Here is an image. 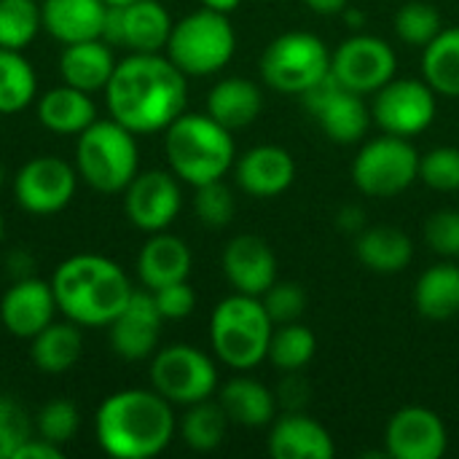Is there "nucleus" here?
Returning <instances> with one entry per match:
<instances>
[{"label": "nucleus", "instance_id": "obj_46", "mask_svg": "<svg viewBox=\"0 0 459 459\" xmlns=\"http://www.w3.org/2000/svg\"><path fill=\"white\" fill-rule=\"evenodd\" d=\"M65 457V452H62V446H56V444H51V441H46V438H27L22 446H19V452L13 455V459H62Z\"/></svg>", "mask_w": 459, "mask_h": 459}, {"label": "nucleus", "instance_id": "obj_27", "mask_svg": "<svg viewBox=\"0 0 459 459\" xmlns=\"http://www.w3.org/2000/svg\"><path fill=\"white\" fill-rule=\"evenodd\" d=\"M264 110V91L247 78H223L207 94V116L226 129L250 126Z\"/></svg>", "mask_w": 459, "mask_h": 459}, {"label": "nucleus", "instance_id": "obj_7", "mask_svg": "<svg viewBox=\"0 0 459 459\" xmlns=\"http://www.w3.org/2000/svg\"><path fill=\"white\" fill-rule=\"evenodd\" d=\"M164 51L186 78H204L223 70L237 51V35L229 13L212 8L186 13L172 24Z\"/></svg>", "mask_w": 459, "mask_h": 459}, {"label": "nucleus", "instance_id": "obj_10", "mask_svg": "<svg viewBox=\"0 0 459 459\" xmlns=\"http://www.w3.org/2000/svg\"><path fill=\"white\" fill-rule=\"evenodd\" d=\"M151 387L172 406H194L218 390L212 358L191 344H172L151 358Z\"/></svg>", "mask_w": 459, "mask_h": 459}, {"label": "nucleus", "instance_id": "obj_16", "mask_svg": "<svg viewBox=\"0 0 459 459\" xmlns=\"http://www.w3.org/2000/svg\"><path fill=\"white\" fill-rule=\"evenodd\" d=\"M183 204V194L175 172L148 169L137 172L134 180L124 188V212L129 223L145 234L167 231L178 218Z\"/></svg>", "mask_w": 459, "mask_h": 459}, {"label": "nucleus", "instance_id": "obj_45", "mask_svg": "<svg viewBox=\"0 0 459 459\" xmlns=\"http://www.w3.org/2000/svg\"><path fill=\"white\" fill-rule=\"evenodd\" d=\"M307 401H309V385L299 377V371H288V379L280 385L277 403H282L288 411H299Z\"/></svg>", "mask_w": 459, "mask_h": 459}, {"label": "nucleus", "instance_id": "obj_3", "mask_svg": "<svg viewBox=\"0 0 459 459\" xmlns=\"http://www.w3.org/2000/svg\"><path fill=\"white\" fill-rule=\"evenodd\" d=\"M48 282L54 288L59 312L81 328L110 325L134 290L126 272L116 261L97 253L65 258Z\"/></svg>", "mask_w": 459, "mask_h": 459}, {"label": "nucleus", "instance_id": "obj_53", "mask_svg": "<svg viewBox=\"0 0 459 459\" xmlns=\"http://www.w3.org/2000/svg\"><path fill=\"white\" fill-rule=\"evenodd\" d=\"M0 188H3V169H0Z\"/></svg>", "mask_w": 459, "mask_h": 459}, {"label": "nucleus", "instance_id": "obj_35", "mask_svg": "<svg viewBox=\"0 0 459 459\" xmlns=\"http://www.w3.org/2000/svg\"><path fill=\"white\" fill-rule=\"evenodd\" d=\"M315 350H317V339L307 325L285 323V325H277L274 333H272L269 360L285 374L288 371H301L315 358Z\"/></svg>", "mask_w": 459, "mask_h": 459}, {"label": "nucleus", "instance_id": "obj_18", "mask_svg": "<svg viewBox=\"0 0 459 459\" xmlns=\"http://www.w3.org/2000/svg\"><path fill=\"white\" fill-rule=\"evenodd\" d=\"M167 320L161 317L153 290H132L126 307L113 317L110 328V347L121 360L137 363L153 358L161 336V325Z\"/></svg>", "mask_w": 459, "mask_h": 459}, {"label": "nucleus", "instance_id": "obj_19", "mask_svg": "<svg viewBox=\"0 0 459 459\" xmlns=\"http://www.w3.org/2000/svg\"><path fill=\"white\" fill-rule=\"evenodd\" d=\"M56 309L59 307H56V296H54L51 282L38 280V277H19L3 293L0 323L11 336L30 342L48 323H54Z\"/></svg>", "mask_w": 459, "mask_h": 459}, {"label": "nucleus", "instance_id": "obj_14", "mask_svg": "<svg viewBox=\"0 0 459 459\" xmlns=\"http://www.w3.org/2000/svg\"><path fill=\"white\" fill-rule=\"evenodd\" d=\"M172 16L159 0H134L108 5L102 40L129 54H161L172 32Z\"/></svg>", "mask_w": 459, "mask_h": 459}, {"label": "nucleus", "instance_id": "obj_51", "mask_svg": "<svg viewBox=\"0 0 459 459\" xmlns=\"http://www.w3.org/2000/svg\"><path fill=\"white\" fill-rule=\"evenodd\" d=\"M108 5H126V3H134V0H105Z\"/></svg>", "mask_w": 459, "mask_h": 459}, {"label": "nucleus", "instance_id": "obj_13", "mask_svg": "<svg viewBox=\"0 0 459 459\" xmlns=\"http://www.w3.org/2000/svg\"><path fill=\"white\" fill-rule=\"evenodd\" d=\"M371 116L385 134H422L436 118V91L428 81L393 78L379 91H374Z\"/></svg>", "mask_w": 459, "mask_h": 459}, {"label": "nucleus", "instance_id": "obj_25", "mask_svg": "<svg viewBox=\"0 0 459 459\" xmlns=\"http://www.w3.org/2000/svg\"><path fill=\"white\" fill-rule=\"evenodd\" d=\"M113 70H116L113 46L102 38L62 46L59 75H62V83H67V86H75L86 94L105 91Z\"/></svg>", "mask_w": 459, "mask_h": 459}, {"label": "nucleus", "instance_id": "obj_28", "mask_svg": "<svg viewBox=\"0 0 459 459\" xmlns=\"http://www.w3.org/2000/svg\"><path fill=\"white\" fill-rule=\"evenodd\" d=\"M358 261L377 274H398L414 258V242L393 226H366L355 239Z\"/></svg>", "mask_w": 459, "mask_h": 459}, {"label": "nucleus", "instance_id": "obj_12", "mask_svg": "<svg viewBox=\"0 0 459 459\" xmlns=\"http://www.w3.org/2000/svg\"><path fill=\"white\" fill-rule=\"evenodd\" d=\"M78 180L75 164L59 156H35L19 167L13 196L30 215H56L73 202Z\"/></svg>", "mask_w": 459, "mask_h": 459}, {"label": "nucleus", "instance_id": "obj_31", "mask_svg": "<svg viewBox=\"0 0 459 459\" xmlns=\"http://www.w3.org/2000/svg\"><path fill=\"white\" fill-rule=\"evenodd\" d=\"M414 307L425 320H452L459 315V266L438 264L422 272L414 288Z\"/></svg>", "mask_w": 459, "mask_h": 459}, {"label": "nucleus", "instance_id": "obj_41", "mask_svg": "<svg viewBox=\"0 0 459 459\" xmlns=\"http://www.w3.org/2000/svg\"><path fill=\"white\" fill-rule=\"evenodd\" d=\"M261 301L274 325L299 323V317L307 312V293L299 282H274Z\"/></svg>", "mask_w": 459, "mask_h": 459}, {"label": "nucleus", "instance_id": "obj_48", "mask_svg": "<svg viewBox=\"0 0 459 459\" xmlns=\"http://www.w3.org/2000/svg\"><path fill=\"white\" fill-rule=\"evenodd\" d=\"M304 3L320 16H339L350 5V0H304Z\"/></svg>", "mask_w": 459, "mask_h": 459}, {"label": "nucleus", "instance_id": "obj_24", "mask_svg": "<svg viewBox=\"0 0 459 459\" xmlns=\"http://www.w3.org/2000/svg\"><path fill=\"white\" fill-rule=\"evenodd\" d=\"M191 250L188 245L169 234V231H156L148 237V242L137 253V274L143 288L159 290L172 282H183L191 274Z\"/></svg>", "mask_w": 459, "mask_h": 459}, {"label": "nucleus", "instance_id": "obj_8", "mask_svg": "<svg viewBox=\"0 0 459 459\" xmlns=\"http://www.w3.org/2000/svg\"><path fill=\"white\" fill-rule=\"evenodd\" d=\"M261 78L282 94H304L331 70L328 46L312 32H285L261 54Z\"/></svg>", "mask_w": 459, "mask_h": 459}, {"label": "nucleus", "instance_id": "obj_42", "mask_svg": "<svg viewBox=\"0 0 459 459\" xmlns=\"http://www.w3.org/2000/svg\"><path fill=\"white\" fill-rule=\"evenodd\" d=\"M32 436L27 411L11 401V398H0V459H13L19 452V446Z\"/></svg>", "mask_w": 459, "mask_h": 459}, {"label": "nucleus", "instance_id": "obj_40", "mask_svg": "<svg viewBox=\"0 0 459 459\" xmlns=\"http://www.w3.org/2000/svg\"><path fill=\"white\" fill-rule=\"evenodd\" d=\"M81 428V414L75 409V403L65 401V398H56V401H48L40 411H38V433L40 438L56 444V446H65L75 438Z\"/></svg>", "mask_w": 459, "mask_h": 459}, {"label": "nucleus", "instance_id": "obj_6", "mask_svg": "<svg viewBox=\"0 0 459 459\" xmlns=\"http://www.w3.org/2000/svg\"><path fill=\"white\" fill-rule=\"evenodd\" d=\"M75 172L100 194H124L140 172L137 134L116 118H97L75 140Z\"/></svg>", "mask_w": 459, "mask_h": 459}, {"label": "nucleus", "instance_id": "obj_9", "mask_svg": "<svg viewBox=\"0 0 459 459\" xmlns=\"http://www.w3.org/2000/svg\"><path fill=\"white\" fill-rule=\"evenodd\" d=\"M420 178V153L409 137L385 134L368 140L355 161L352 180L355 186L374 199H387L403 194Z\"/></svg>", "mask_w": 459, "mask_h": 459}, {"label": "nucleus", "instance_id": "obj_38", "mask_svg": "<svg viewBox=\"0 0 459 459\" xmlns=\"http://www.w3.org/2000/svg\"><path fill=\"white\" fill-rule=\"evenodd\" d=\"M194 212L207 229H226L234 221V212H237V202H234L231 188L223 180L196 186Z\"/></svg>", "mask_w": 459, "mask_h": 459}, {"label": "nucleus", "instance_id": "obj_44", "mask_svg": "<svg viewBox=\"0 0 459 459\" xmlns=\"http://www.w3.org/2000/svg\"><path fill=\"white\" fill-rule=\"evenodd\" d=\"M153 299L164 320H186L196 309V293L188 285V280L153 290Z\"/></svg>", "mask_w": 459, "mask_h": 459}, {"label": "nucleus", "instance_id": "obj_32", "mask_svg": "<svg viewBox=\"0 0 459 459\" xmlns=\"http://www.w3.org/2000/svg\"><path fill=\"white\" fill-rule=\"evenodd\" d=\"M422 73L441 97H459V27L441 30L422 54Z\"/></svg>", "mask_w": 459, "mask_h": 459}, {"label": "nucleus", "instance_id": "obj_2", "mask_svg": "<svg viewBox=\"0 0 459 459\" xmlns=\"http://www.w3.org/2000/svg\"><path fill=\"white\" fill-rule=\"evenodd\" d=\"M175 430L172 403L153 387L118 390L94 414V438L105 455L116 459L159 457L175 438Z\"/></svg>", "mask_w": 459, "mask_h": 459}, {"label": "nucleus", "instance_id": "obj_1", "mask_svg": "<svg viewBox=\"0 0 459 459\" xmlns=\"http://www.w3.org/2000/svg\"><path fill=\"white\" fill-rule=\"evenodd\" d=\"M110 118L134 134L164 132L186 113L188 78L172 65L167 54H129L116 62L105 86Z\"/></svg>", "mask_w": 459, "mask_h": 459}, {"label": "nucleus", "instance_id": "obj_49", "mask_svg": "<svg viewBox=\"0 0 459 459\" xmlns=\"http://www.w3.org/2000/svg\"><path fill=\"white\" fill-rule=\"evenodd\" d=\"M342 16L347 19V24H352V30H363V24H366V13L355 5H347Z\"/></svg>", "mask_w": 459, "mask_h": 459}, {"label": "nucleus", "instance_id": "obj_43", "mask_svg": "<svg viewBox=\"0 0 459 459\" xmlns=\"http://www.w3.org/2000/svg\"><path fill=\"white\" fill-rule=\"evenodd\" d=\"M425 242L444 258H459V210H438L425 223Z\"/></svg>", "mask_w": 459, "mask_h": 459}, {"label": "nucleus", "instance_id": "obj_5", "mask_svg": "<svg viewBox=\"0 0 459 459\" xmlns=\"http://www.w3.org/2000/svg\"><path fill=\"white\" fill-rule=\"evenodd\" d=\"M274 323L261 299L234 293L223 299L210 317V344L221 363L234 371H250L269 358Z\"/></svg>", "mask_w": 459, "mask_h": 459}, {"label": "nucleus", "instance_id": "obj_47", "mask_svg": "<svg viewBox=\"0 0 459 459\" xmlns=\"http://www.w3.org/2000/svg\"><path fill=\"white\" fill-rule=\"evenodd\" d=\"M339 229L342 231H350V234H360L366 229V212L355 204H347L342 212H339Z\"/></svg>", "mask_w": 459, "mask_h": 459}, {"label": "nucleus", "instance_id": "obj_34", "mask_svg": "<svg viewBox=\"0 0 459 459\" xmlns=\"http://www.w3.org/2000/svg\"><path fill=\"white\" fill-rule=\"evenodd\" d=\"M188 411L180 420V438L186 441V446H191L194 452H212L223 444L226 438V428H229V417L223 411L221 403L199 401L194 406H186Z\"/></svg>", "mask_w": 459, "mask_h": 459}, {"label": "nucleus", "instance_id": "obj_11", "mask_svg": "<svg viewBox=\"0 0 459 459\" xmlns=\"http://www.w3.org/2000/svg\"><path fill=\"white\" fill-rule=\"evenodd\" d=\"M301 97L328 140L339 145H352L368 134L374 116L363 102V94H355L347 86H342L331 70Z\"/></svg>", "mask_w": 459, "mask_h": 459}, {"label": "nucleus", "instance_id": "obj_26", "mask_svg": "<svg viewBox=\"0 0 459 459\" xmlns=\"http://www.w3.org/2000/svg\"><path fill=\"white\" fill-rule=\"evenodd\" d=\"M38 121L54 134L78 137L86 126L97 121V105L91 94L62 83L38 97Z\"/></svg>", "mask_w": 459, "mask_h": 459}, {"label": "nucleus", "instance_id": "obj_4", "mask_svg": "<svg viewBox=\"0 0 459 459\" xmlns=\"http://www.w3.org/2000/svg\"><path fill=\"white\" fill-rule=\"evenodd\" d=\"M164 153L178 180L204 186L223 180L237 161L231 129L207 113H183L164 129Z\"/></svg>", "mask_w": 459, "mask_h": 459}, {"label": "nucleus", "instance_id": "obj_17", "mask_svg": "<svg viewBox=\"0 0 459 459\" xmlns=\"http://www.w3.org/2000/svg\"><path fill=\"white\" fill-rule=\"evenodd\" d=\"M449 449L444 420L425 406L395 411L385 430V455L395 459H441Z\"/></svg>", "mask_w": 459, "mask_h": 459}, {"label": "nucleus", "instance_id": "obj_15", "mask_svg": "<svg viewBox=\"0 0 459 459\" xmlns=\"http://www.w3.org/2000/svg\"><path fill=\"white\" fill-rule=\"evenodd\" d=\"M398 56L393 46L374 35H352L331 54V73L355 94H374L395 78Z\"/></svg>", "mask_w": 459, "mask_h": 459}, {"label": "nucleus", "instance_id": "obj_21", "mask_svg": "<svg viewBox=\"0 0 459 459\" xmlns=\"http://www.w3.org/2000/svg\"><path fill=\"white\" fill-rule=\"evenodd\" d=\"M237 183L258 199H272L288 191L296 180V161L280 145H258L234 161Z\"/></svg>", "mask_w": 459, "mask_h": 459}, {"label": "nucleus", "instance_id": "obj_29", "mask_svg": "<svg viewBox=\"0 0 459 459\" xmlns=\"http://www.w3.org/2000/svg\"><path fill=\"white\" fill-rule=\"evenodd\" d=\"M83 355V333L81 325L73 320L48 323L38 336L30 339V358L32 366L43 374H65L70 371Z\"/></svg>", "mask_w": 459, "mask_h": 459}, {"label": "nucleus", "instance_id": "obj_36", "mask_svg": "<svg viewBox=\"0 0 459 459\" xmlns=\"http://www.w3.org/2000/svg\"><path fill=\"white\" fill-rule=\"evenodd\" d=\"M43 30L38 0H0V48L22 51Z\"/></svg>", "mask_w": 459, "mask_h": 459}, {"label": "nucleus", "instance_id": "obj_52", "mask_svg": "<svg viewBox=\"0 0 459 459\" xmlns=\"http://www.w3.org/2000/svg\"><path fill=\"white\" fill-rule=\"evenodd\" d=\"M3 234H5V223H3V212H0V242H3Z\"/></svg>", "mask_w": 459, "mask_h": 459}, {"label": "nucleus", "instance_id": "obj_39", "mask_svg": "<svg viewBox=\"0 0 459 459\" xmlns=\"http://www.w3.org/2000/svg\"><path fill=\"white\" fill-rule=\"evenodd\" d=\"M420 180L441 194L459 191V148L441 145L420 156Z\"/></svg>", "mask_w": 459, "mask_h": 459}, {"label": "nucleus", "instance_id": "obj_33", "mask_svg": "<svg viewBox=\"0 0 459 459\" xmlns=\"http://www.w3.org/2000/svg\"><path fill=\"white\" fill-rule=\"evenodd\" d=\"M38 97V75L22 51L0 48V116H13Z\"/></svg>", "mask_w": 459, "mask_h": 459}, {"label": "nucleus", "instance_id": "obj_37", "mask_svg": "<svg viewBox=\"0 0 459 459\" xmlns=\"http://www.w3.org/2000/svg\"><path fill=\"white\" fill-rule=\"evenodd\" d=\"M444 30L441 13L433 3L425 0H409L395 13V32L409 46H428L438 32Z\"/></svg>", "mask_w": 459, "mask_h": 459}, {"label": "nucleus", "instance_id": "obj_22", "mask_svg": "<svg viewBox=\"0 0 459 459\" xmlns=\"http://www.w3.org/2000/svg\"><path fill=\"white\" fill-rule=\"evenodd\" d=\"M108 16L105 0H43L40 22L43 30L62 46L102 38Z\"/></svg>", "mask_w": 459, "mask_h": 459}, {"label": "nucleus", "instance_id": "obj_20", "mask_svg": "<svg viewBox=\"0 0 459 459\" xmlns=\"http://www.w3.org/2000/svg\"><path fill=\"white\" fill-rule=\"evenodd\" d=\"M223 274L234 293L261 299L277 282V258L266 239L255 234L234 237L223 250Z\"/></svg>", "mask_w": 459, "mask_h": 459}, {"label": "nucleus", "instance_id": "obj_50", "mask_svg": "<svg viewBox=\"0 0 459 459\" xmlns=\"http://www.w3.org/2000/svg\"><path fill=\"white\" fill-rule=\"evenodd\" d=\"M242 0H202L204 8H212V11H221V13H231L239 8Z\"/></svg>", "mask_w": 459, "mask_h": 459}, {"label": "nucleus", "instance_id": "obj_23", "mask_svg": "<svg viewBox=\"0 0 459 459\" xmlns=\"http://www.w3.org/2000/svg\"><path fill=\"white\" fill-rule=\"evenodd\" d=\"M269 455L274 459H331L336 446L317 420L301 411H288L272 425Z\"/></svg>", "mask_w": 459, "mask_h": 459}, {"label": "nucleus", "instance_id": "obj_30", "mask_svg": "<svg viewBox=\"0 0 459 459\" xmlns=\"http://www.w3.org/2000/svg\"><path fill=\"white\" fill-rule=\"evenodd\" d=\"M218 403L223 406L229 422L245 428H266L274 422L277 398L266 390V385L250 377H234L221 387Z\"/></svg>", "mask_w": 459, "mask_h": 459}]
</instances>
